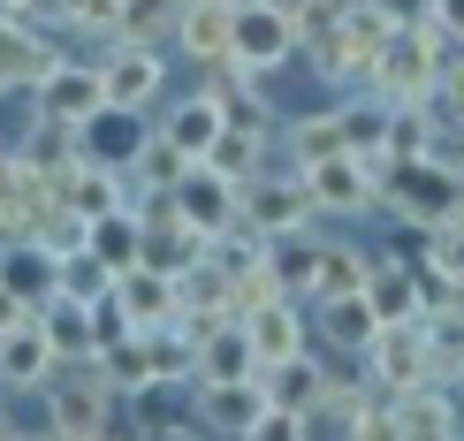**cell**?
Wrapping results in <instances>:
<instances>
[{"label":"cell","instance_id":"obj_23","mask_svg":"<svg viewBox=\"0 0 464 441\" xmlns=\"http://www.w3.org/2000/svg\"><path fill=\"white\" fill-rule=\"evenodd\" d=\"M176 46L190 53V62H228V0H183L176 15Z\"/></svg>","mask_w":464,"mask_h":441},{"label":"cell","instance_id":"obj_15","mask_svg":"<svg viewBox=\"0 0 464 441\" xmlns=\"http://www.w3.org/2000/svg\"><path fill=\"white\" fill-rule=\"evenodd\" d=\"M53 62H62V53L38 38V24H15V15H0V100H8V91H38Z\"/></svg>","mask_w":464,"mask_h":441},{"label":"cell","instance_id":"obj_30","mask_svg":"<svg viewBox=\"0 0 464 441\" xmlns=\"http://www.w3.org/2000/svg\"><path fill=\"white\" fill-rule=\"evenodd\" d=\"M62 198H69L84 221L114 214V206H122V168H100V160H84V168L69 176V190H62Z\"/></svg>","mask_w":464,"mask_h":441},{"label":"cell","instance_id":"obj_38","mask_svg":"<svg viewBox=\"0 0 464 441\" xmlns=\"http://www.w3.org/2000/svg\"><path fill=\"white\" fill-rule=\"evenodd\" d=\"M419 259L434 266V274H450L464 290V214H450L441 228H427V244H419Z\"/></svg>","mask_w":464,"mask_h":441},{"label":"cell","instance_id":"obj_44","mask_svg":"<svg viewBox=\"0 0 464 441\" xmlns=\"http://www.w3.org/2000/svg\"><path fill=\"white\" fill-rule=\"evenodd\" d=\"M15 176H24V160H15V145H0V190H8Z\"/></svg>","mask_w":464,"mask_h":441},{"label":"cell","instance_id":"obj_10","mask_svg":"<svg viewBox=\"0 0 464 441\" xmlns=\"http://www.w3.org/2000/svg\"><path fill=\"white\" fill-rule=\"evenodd\" d=\"M53 366H62V358H53V335H46V320H15V328H0V388L8 396H38L53 380Z\"/></svg>","mask_w":464,"mask_h":441},{"label":"cell","instance_id":"obj_45","mask_svg":"<svg viewBox=\"0 0 464 441\" xmlns=\"http://www.w3.org/2000/svg\"><path fill=\"white\" fill-rule=\"evenodd\" d=\"M335 8H343V15H351V8H365V0H335Z\"/></svg>","mask_w":464,"mask_h":441},{"label":"cell","instance_id":"obj_19","mask_svg":"<svg viewBox=\"0 0 464 441\" xmlns=\"http://www.w3.org/2000/svg\"><path fill=\"white\" fill-rule=\"evenodd\" d=\"M244 335H251V350H259V373L282 366V358H297V350H304L297 297H266V304H251V312H244Z\"/></svg>","mask_w":464,"mask_h":441},{"label":"cell","instance_id":"obj_34","mask_svg":"<svg viewBox=\"0 0 464 441\" xmlns=\"http://www.w3.org/2000/svg\"><path fill=\"white\" fill-rule=\"evenodd\" d=\"M107 290H114V266H100V259L84 252V244H76V252H62V290H53V297H76V304H100Z\"/></svg>","mask_w":464,"mask_h":441},{"label":"cell","instance_id":"obj_28","mask_svg":"<svg viewBox=\"0 0 464 441\" xmlns=\"http://www.w3.org/2000/svg\"><path fill=\"white\" fill-rule=\"evenodd\" d=\"M122 404H130V427H138V434H183V396H176V380L152 373L145 388L122 396Z\"/></svg>","mask_w":464,"mask_h":441},{"label":"cell","instance_id":"obj_40","mask_svg":"<svg viewBox=\"0 0 464 441\" xmlns=\"http://www.w3.org/2000/svg\"><path fill=\"white\" fill-rule=\"evenodd\" d=\"M289 24H297V46H320V38L343 24V8L335 0H289Z\"/></svg>","mask_w":464,"mask_h":441},{"label":"cell","instance_id":"obj_9","mask_svg":"<svg viewBox=\"0 0 464 441\" xmlns=\"http://www.w3.org/2000/svg\"><path fill=\"white\" fill-rule=\"evenodd\" d=\"M190 404H198V427H214V434H259L275 388H266V373H251V380H198Z\"/></svg>","mask_w":464,"mask_h":441},{"label":"cell","instance_id":"obj_1","mask_svg":"<svg viewBox=\"0 0 464 441\" xmlns=\"http://www.w3.org/2000/svg\"><path fill=\"white\" fill-rule=\"evenodd\" d=\"M381 206L403 221V228H441L450 214H464V168H450L441 152H427V160H396L389 183H381Z\"/></svg>","mask_w":464,"mask_h":441},{"label":"cell","instance_id":"obj_41","mask_svg":"<svg viewBox=\"0 0 464 441\" xmlns=\"http://www.w3.org/2000/svg\"><path fill=\"white\" fill-rule=\"evenodd\" d=\"M69 31H84V38H122V0H76V15H69Z\"/></svg>","mask_w":464,"mask_h":441},{"label":"cell","instance_id":"obj_33","mask_svg":"<svg viewBox=\"0 0 464 441\" xmlns=\"http://www.w3.org/2000/svg\"><path fill=\"white\" fill-rule=\"evenodd\" d=\"M434 152V114L419 107H389V160H427Z\"/></svg>","mask_w":464,"mask_h":441},{"label":"cell","instance_id":"obj_32","mask_svg":"<svg viewBox=\"0 0 464 441\" xmlns=\"http://www.w3.org/2000/svg\"><path fill=\"white\" fill-rule=\"evenodd\" d=\"M313 259H320V244L304 236V228H289V236H266V266H275V282L289 297H304V274H313Z\"/></svg>","mask_w":464,"mask_h":441},{"label":"cell","instance_id":"obj_35","mask_svg":"<svg viewBox=\"0 0 464 441\" xmlns=\"http://www.w3.org/2000/svg\"><path fill=\"white\" fill-rule=\"evenodd\" d=\"M327 152H351V145H343V122H335V114H304V122H289V160H297V168L327 160Z\"/></svg>","mask_w":464,"mask_h":441},{"label":"cell","instance_id":"obj_43","mask_svg":"<svg viewBox=\"0 0 464 441\" xmlns=\"http://www.w3.org/2000/svg\"><path fill=\"white\" fill-rule=\"evenodd\" d=\"M15 320H31V304H24V297H15V290H8V282H0V328H15Z\"/></svg>","mask_w":464,"mask_h":441},{"label":"cell","instance_id":"obj_29","mask_svg":"<svg viewBox=\"0 0 464 441\" xmlns=\"http://www.w3.org/2000/svg\"><path fill=\"white\" fill-rule=\"evenodd\" d=\"M92 366L107 373V388H114V396H130V388H145V380H152V350H145V335L130 328V335L100 342V358H92Z\"/></svg>","mask_w":464,"mask_h":441},{"label":"cell","instance_id":"obj_12","mask_svg":"<svg viewBox=\"0 0 464 441\" xmlns=\"http://www.w3.org/2000/svg\"><path fill=\"white\" fill-rule=\"evenodd\" d=\"M168 198H176V214H183L190 228H198L206 244L237 228V183H228V176H221L214 160H198V168H190V176H183L176 190H168Z\"/></svg>","mask_w":464,"mask_h":441},{"label":"cell","instance_id":"obj_17","mask_svg":"<svg viewBox=\"0 0 464 441\" xmlns=\"http://www.w3.org/2000/svg\"><path fill=\"white\" fill-rule=\"evenodd\" d=\"M160 138H176V152L206 160V152L228 138V107H221V91L206 84V91H190V100H176V114L160 122Z\"/></svg>","mask_w":464,"mask_h":441},{"label":"cell","instance_id":"obj_22","mask_svg":"<svg viewBox=\"0 0 464 441\" xmlns=\"http://www.w3.org/2000/svg\"><path fill=\"white\" fill-rule=\"evenodd\" d=\"M365 274H373V252H358V244H320L313 274H304V297L327 304V297H358Z\"/></svg>","mask_w":464,"mask_h":441},{"label":"cell","instance_id":"obj_7","mask_svg":"<svg viewBox=\"0 0 464 441\" xmlns=\"http://www.w3.org/2000/svg\"><path fill=\"white\" fill-rule=\"evenodd\" d=\"M100 84H107V107H122V114H145L152 100H160V84H168V62H160V46L114 38V46H107V62H100Z\"/></svg>","mask_w":464,"mask_h":441},{"label":"cell","instance_id":"obj_25","mask_svg":"<svg viewBox=\"0 0 464 441\" xmlns=\"http://www.w3.org/2000/svg\"><path fill=\"white\" fill-rule=\"evenodd\" d=\"M313 320H320V335L335 342V350H358L365 358V342L381 335V312H373V297H327V304H313Z\"/></svg>","mask_w":464,"mask_h":441},{"label":"cell","instance_id":"obj_20","mask_svg":"<svg viewBox=\"0 0 464 441\" xmlns=\"http://www.w3.org/2000/svg\"><path fill=\"white\" fill-rule=\"evenodd\" d=\"M251 373H259V350H251L244 320H221L198 342V358H190V380H251Z\"/></svg>","mask_w":464,"mask_h":441},{"label":"cell","instance_id":"obj_42","mask_svg":"<svg viewBox=\"0 0 464 441\" xmlns=\"http://www.w3.org/2000/svg\"><path fill=\"white\" fill-rule=\"evenodd\" d=\"M427 24H434L441 38H464V0H434V8H427Z\"/></svg>","mask_w":464,"mask_h":441},{"label":"cell","instance_id":"obj_11","mask_svg":"<svg viewBox=\"0 0 464 441\" xmlns=\"http://www.w3.org/2000/svg\"><path fill=\"white\" fill-rule=\"evenodd\" d=\"M389 434L396 441H450L457 434V388H441V380L389 388Z\"/></svg>","mask_w":464,"mask_h":441},{"label":"cell","instance_id":"obj_13","mask_svg":"<svg viewBox=\"0 0 464 441\" xmlns=\"http://www.w3.org/2000/svg\"><path fill=\"white\" fill-rule=\"evenodd\" d=\"M31 107L46 114V122H69L76 129V122H92V114L107 107V84H100V69H92V62H53L46 84L31 91Z\"/></svg>","mask_w":464,"mask_h":441},{"label":"cell","instance_id":"obj_39","mask_svg":"<svg viewBox=\"0 0 464 441\" xmlns=\"http://www.w3.org/2000/svg\"><path fill=\"white\" fill-rule=\"evenodd\" d=\"M427 114H434V129H457V138H464V53L441 62L434 91H427Z\"/></svg>","mask_w":464,"mask_h":441},{"label":"cell","instance_id":"obj_36","mask_svg":"<svg viewBox=\"0 0 464 441\" xmlns=\"http://www.w3.org/2000/svg\"><path fill=\"white\" fill-rule=\"evenodd\" d=\"M176 15H183V0H122V38L160 46V38H176Z\"/></svg>","mask_w":464,"mask_h":441},{"label":"cell","instance_id":"obj_14","mask_svg":"<svg viewBox=\"0 0 464 441\" xmlns=\"http://www.w3.org/2000/svg\"><path fill=\"white\" fill-rule=\"evenodd\" d=\"M114 304H122V320L130 328H168V320L183 312V290H176V274H160V266H122L114 274Z\"/></svg>","mask_w":464,"mask_h":441},{"label":"cell","instance_id":"obj_4","mask_svg":"<svg viewBox=\"0 0 464 441\" xmlns=\"http://www.w3.org/2000/svg\"><path fill=\"white\" fill-rule=\"evenodd\" d=\"M297 53V24H289V0H228V62L251 76H275Z\"/></svg>","mask_w":464,"mask_h":441},{"label":"cell","instance_id":"obj_37","mask_svg":"<svg viewBox=\"0 0 464 441\" xmlns=\"http://www.w3.org/2000/svg\"><path fill=\"white\" fill-rule=\"evenodd\" d=\"M206 160H214L221 176H228V183L244 190V183H251V176H259V168H266V138H244V129H228V138H221L214 152H206Z\"/></svg>","mask_w":464,"mask_h":441},{"label":"cell","instance_id":"obj_46","mask_svg":"<svg viewBox=\"0 0 464 441\" xmlns=\"http://www.w3.org/2000/svg\"><path fill=\"white\" fill-rule=\"evenodd\" d=\"M0 15H8V0H0Z\"/></svg>","mask_w":464,"mask_h":441},{"label":"cell","instance_id":"obj_24","mask_svg":"<svg viewBox=\"0 0 464 441\" xmlns=\"http://www.w3.org/2000/svg\"><path fill=\"white\" fill-rule=\"evenodd\" d=\"M38 320H46L53 358H62V366H84V358H100V335H92V304H76V297H46V304H38Z\"/></svg>","mask_w":464,"mask_h":441},{"label":"cell","instance_id":"obj_8","mask_svg":"<svg viewBox=\"0 0 464 441\" xmlns=\"http://www.w3.org/2000/svg\"><path fill=\"white\" fill-rule=\"evenodd\" d=\"M304 190H313V214H373L381 183L358 152H327V160L304 168Z\"/></svg>","mask_w":464,"mask_h":441},{"label":"cell","instance_id":"obj_18","mask_svg":"<svg viewBox=\"0 0 464 441\" xmlns=\"http://www.w3.org/2000/svg\"><path fill=\"white\" fill-rule=\"evenodd\" d=\"M138 145H145V122H138V114H122V107H100L92 122H76V152L100 160V168H122V176H130Z\"/></svg>","mask_w":464,"mask_h":441},{"label":"cell","instance_id":"obj_47","mask_svg":"<svg viewBox=\"0 0 464 441\" xmlns=\"http://www.w3.org/2000/svg\"><path fill=\"white\" fill-rule=\"evenodd\" d=\"M457 380H464V366H457Z\"/></svg>","mask_w":464,"mask_h":441},{"label":"cell","instance_id":"obj_16","mask_svg":"<svg viewBox=\"0 0 464 441\" xmlns=\"http://www.w3.org/2000/svg\"><path fill=\"white\" fill-rule=\"evenodd\" d=\"M0 282H8V290H15V297H24L31 312H38V304H46L53 290H62V252H46L38 236H15V244H0Z\"/></svg>","mask_w":464,"mask_h":441},{"label":"cell","instance_id":"obj_31","mask_svg":"<svg viewBox=\"0 0 464 441\" xmlns=\"http://www.w3.org/2000/svg\"><path fill=\"white\" fill-rule=\"evenodd\" d=\"M335 122H343V145H351V152H381V145H389V100H381L373 84H365V100L335 107Z\"/></svg>","mask_w":464,"mask_h":441},{"label":"cell","instance_id":"obj_21","mask_svg":"<svg viewBox=\"0 0 464 441\" xmlns=\"http://www.w3.org/2000/svg\"><path fill=\"white\" fill-rule=\"evenodd\" d=\"M84 252L100 259V266H114V274H122V266H138V259H145V214H138V206L100 214V221L84 228Z\"/></svg>","mask_w":464,"mask_h":441},{"label":"cell","instance_id":"obj_5","mask_svg":"<svg viewBox=\"0 0 464 441\" xmlns=\"http://www.w3.org/2000/svg\"><path fill=\"white\" fill-rule=\"evenodd\" d=\"M237 221L251 228V236H289V228L313 221V190H304V168H289V176H251L237 190Z\"/></svg>","mask_w":464,"mask_h":441},{"label":"cell","instance_id":"obj_26","mask_svg":"<svg viewBox=\"0 0 464 441\" xmlns=\"http://www.w3.org/2000/svg\"><path fill=\"white\" fill-rule=\"evenodd\" d=\"M266 388H275V404H289V411L313 418V411H320V396L335 388V373H320V358H313V350H297V358H282V366H266Z\"/></svg>","mask_w":464,"mask_h":441},{"label":"cell","instance_id":"obj_6","mask_svg":"<svg viewBox=\"0 0 464 441\" xmlns=\"http://www.w3.org/2000/svg\"><path fill=\"white\" fill-rule=\"evenodd\" d=\"M365 373L373 388H411V380H434V358H427V312L419 320H381V335L365 342Z\"/></svg>","mask_w":464,"mask_h":441},{"label":"cell","instance_id":"obj_27","mask_svg":"<svg viewBox=\"0 0 464 441\" xmlns=\"http://www.w3.org/2000/svg\"><path fill=\"white\" fill-rule=\"evenodd\" d=\"M190 168H198V160H190V152H176V138H145L138 160H130V176H138V198H168Z\"/></svg>","mask_w":464,"mask_h":441},{"label":"cell","instance_id":"obj_2","mask_svg":"<svg viewBox=\"0 0 464 441\" xmlns=\"http://www.w3.org/2000/svg\"><path fill=\"white\" fill-rule=\"evenodd\" d=\"M441 62H450V53H441V31L427 24V15H419V24H396V38L381 46V62H373V91L389 107H419L434 91Z\"/></svg>","mask_w":464,"mask_h":441},{"label":"cell","instance_id":"obj_3","mask_svg":"<svg viewBox=\"0 0 464 441\" xmlns=\"http://www.w3.org/2000/svg\"><path fill=\"white\" fill-rule=\"evenodd\" d=\"M38 396H46V427L62 441H100L114 427V388H107V373L92 358L84 366H53V380Z\"/></svg>","mask_w":464,"mask_h":441}]
</instances>
